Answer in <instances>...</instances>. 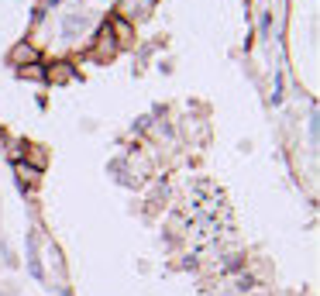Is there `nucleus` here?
<instances>
[{
  "instance_id": "nucleus-1",
  "label": "nucleus",
  "mask_w": 320,
  "mask_h": 296,
  "mask_svg": "<svg viewBox=\"0 0 320 296\" xmlns=\"http://www.w3.org/2000/svg\"><path fill=\"white\" fill-rule=\"evenodd\" d=\"M269 28H272V17H269V11H265V14H262V31L269 34Z\"/></svg>"
}]
</instances>
